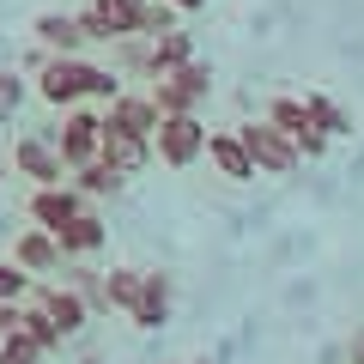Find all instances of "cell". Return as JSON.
Segmentation results:
<instances>
[{"label": "cell", "instance_id": "f1b7e54d", "mask_svg": "<svg viewBox=\"0 0 364 364\" xmlns=\"http://www.w3.org/2000/svg\"><path fill=\"white\" fill-rule=\"evenodd\" d=\"M18 316H25V304H0V340L18 334Z\"/></svg>", "mask_w": 364, "mask_h": 364}, {"label": "cell", "instance_id": "484cf974", "mask_svg": "<svg viewBox=\"0 0 364 364\" xmlns=\"http://www.w3.org/2000/svg\"><path fill=\"white\" fill-rule=\"evenodd\" d=\"M25 104V73L18 67H0V116H13Z\"/></svg>", "mask_w": 364, "mask_h": 364}, {"label": "cell", "instance_id": "277c9868", "mask_svg": "<svg viewBox=\"0 0 364 364\" xmlns=\"http://www.w3.org/2000/svg\"><path fill=\"white\" fill-rule=\"evenodd\" d=\"M152 152H158V164L188 170L200 152H207V122H200V116H158V128H152Z\"/></svg>", "mask_w": 364, "mask_h": 364}, {"label": "cell", "instance_id": "ac0fdd59", "mask_svg": "<svg viewBox=\"0 0 364 364\" xmlns=\"http://www.w3.org/2000/svg\"><path fill=\"white\" fill-rule=\"evenodd\" d=\"M31 37H37L49 55H79L85 31H79V18H73V13H43L37 25H31Z\"/></svg>", "mask_w": 364, "mask_h": 364}, {"label": "cell", "instance_id": "8992f818", "mask_svg": "<svg viewBox=\"0 0 364 364\" xmlns=\"http://www.w3.org/2000/svg\"><path fill=\"white\" fill-rule=\"evenodd\" d=\"M97 134H104V116H97V109H85V104H73V109H67L61 140H55V152H61L67 176H73L79 164H91V158H97Z\"/></svg>", "mask_w": 364, "mask_h": 364}, {"label": "cell", "instance_id": "9c48e42d", "mask_svg": "<svg viewBox=\"0 0 364 364\" xmlns=\"http://www.w3.org/2000/svg\"><path fill=\"white\" fill-rule=\"evenodd\" d=\"M97 158H104L109 170H122V176H140V170L152 164V140H146V134H128V128H109V122H104V134H97Z\"/></svg>", "mask_w": 364, "mask_h": 364}, {"label": "cell", "instance_id": "5b68a950", "mask_svg": "<svg viewBox=\"0 0 364 364\" xmlns=\"http://www.w3.org/2000/svg\"><path fill=\"white\" fill-rule=\"evenodd\" d=\"M73 18H79V31H85V43L140 37V0H85Z\"/></svg>", "mask_w": 364, "mask_h": 364}, {"label": "cell", "instance_id": "603a6c76", "mask_svg": "<svg viewBox=\"0 0 364 364\" xmlns=\"http://www.w3.org/2000/svg\"><path fill=\"white\" fill-rule=\"evenodd\" d=\"M43 358H49V352H43L31 334H6L0 340V364H43Z\"/></svg>", "mask_w": 364, "mask_h": 364}, {"label": "cell", "instance_id": "ffe728a7", "mask_svg": "<svg viewBox=\"0 0 364 364\" xmlns=\"http://www.w3.org/2000/svg\"><path fill=\"white\" fill-rule=\"evenodd\" d=\"M67 182H73L79 195H116V188H122L128 176H122V170H109L104 158H91V164H79V170H73Z\"/></svg>", "mask_w": 364, "mask_h": 364}, {"label": "cell", "instance_id": "44dd1931", "mask_svg": "<svg viewBox=\"0 0 364 364\" xmlns=\"http://www.w3.org/2000/svg\"><path fill=\"white\" fill-rule=\"evenodd\" d=\"M304 109H310V122L328 134V140H334V134H352V116L334 104V97H322V91H304Z\"/></svg>", "mask_w": 364, "mask_h": 364}, {"label": "cell", "instance_id": "e0dca14e", "mask_svg": "<svg viewBox=\"0 0 364 364\" xmlns=\"http://www.w3.org/2000/svg\"><path fill=\"white\" fill-rule=\"evenodd\" d=\"M164 316H170V273H152V267H146V279H140V298H134L128 322H134V328H158Z\"/></svg>", "mask_w": 364, "mask_h": 364}, {"label": "cell", "instance_id": "2e32d148", "mask_svg": "<svg viewBox=\"0 0 364 364\" xmlns=\"http://www.w3.org/2000/svg\"><path fill=\"white\" fill-rule=\"evenodd\" d=\"M188 55H195V37L182 25H170V31H158V37H146V73L158 79V73H170V67H182Z\"/></svg>", "mask_w": 364, "mask_h": 364}, {"label": "cell", "instance_id": "30bf717a", "mask_svg": "<svg viewBox=\"0 0 364 364\" xmlns=\"http://www.w3.org/2000/svg\"><path fill=\"white\" fill-rule=\"evenodd\" d=\"M31 304H43V310H49V322L61 328V340H73L79 328L91 322V298H85L79 286H43Z\"/></svg>", "mask_w": 364, "mask_h": 364}, {"label": "cell", "instance_id": "7a4b0ae2", "mask_svg": "<svg viewBox=\"0 0 364 364\" xmlns=\"http://www.w3.org/2000/svg\"><path fill=\"white\" fill-rule=\"evenodd\" d=\"M237 140H243L255 176H291V170L304 164V158H298V140H291L286 128H273L267 116H261V122H243V128H237Z\"/></svg>", "mask_w": 364, "mask_h": 364}, {"label": "cell", "instance_id": "5bb4252c", "mask_svg": "<svg viewBox=\"0 0 364 364\" xmlns=\"http://www.w3.org/2000/svg\"><path fill=\"white\" fill-rule=\"evenodd\" d=\"M13 261L25 273H61V243H55V231H43V225H25V231L13 237Z\"/></svg>", "mask_w": 364, "mask_h": 364}, {"label": "cell", "instance_id": "83f0119b", "mask_svg": "<svg viewBox=\"0 0 364 364\" xmlns=\"http://www.w3.org/2000/svg\"><path fill=\"white\" fill-rule=\"evenodd\" d=\"M116 55H122V67L146 73V37H116Z\"/></svg>", "mask_w": 364, "mask_h": 364}, {"label": "cell", "instance_id": "9a60e30c", "mask_svg": "<svg viewBox=\"0 0 364 364\" xmlns=\"http://www.w3.org/2000/svg\"><path fill=\"white\" fill-rule=\"evenodd\" d=\"M55 243H61L67 261H85V255H97V249L109 243V225L97 219V207H85L73 225H61V231H55Z\"/></svg>", "mask_w": 364, "mask_h": 364}, {"label": "cell", "instance_id": "d6986e66", "mask_svg": "<svg viewBox=\"0 0 364 364\" xmlns=\"http://www.w3.org/2000/svg\"><path fill=\"white\" fill-rule=\"evenodd\" d=\"M140 279H146V267H109V273H104V286H97V304L128 316L134 298H140Z\"/></svg>", "mask_w": 364, "mask_h": 364}, {"label": "cell", "instance_id": "7402d4cb", "mask_svg": "<svg viewBox=\"0 0 364 364\" xmlns=\"http://www.w3.org/2000/svg\"><path fill=\"white\" fill-rule=\"evenodd\" d=\"M18 334H31L43 352H55V346H61V328L49 322V310H43V304H25V316H18Z\"/></svg>", "mask_w": 364, "mask_h": 364}, {"label": "cell", "instance_id": "f546056e", "mask_svg": "<svg viewBox=\"0 0 364 364\" xmlns=\"http://www.w3.org/2000/svg\"><path fill=\"white\" fill-rule=\"evenodd\" d=\"M170 6H176V18L182 13H207V0H170Z\"/></svg>", "mask_w": 364, "mask_h": 364}, {"label": "cell", "instance_id": "6da1fadb", "mask_svg": "<svg viewBox=\"0 0 364 364\" xmlns=\"http://www.w3.org/2000/svg\"><path fill=\"white\" fill-rule=\"evenodd\" d=\"M207 91H213V67L200 61V55H188L182 67L158 73V85H152V104H158V116H200Z\"/></svg>", "mask_w": 364, "mask_h": 364}, {"label": "cell", "instance_id": "4fadbf2b", "mask_svg": "<svg viewBox=\"0 0 364 364\" xmlns=\"http://www.w3.org/2000/svg\"><path fill=\"white\" fill-rule=\"evenodd\" d=\"M200 158H207L225 182H255V164H249V152H243V140H237V128H207V152H200Z\"/></svg>", "mask_w": 364, "mask_h": 364}, {"label": "cell", "instance_id": "d4e9b609", "mask_svg": "<svg viewBox=\"0 0 364 364\" xmlns=\"http://www.w3.org/2000/svg\"><path fill=\"white\" fill-rule=\"evenodd\" d=\"M170 25H176V6L170 0H140V37H158Z\"/></svg>", "mask_w": 364, "mask_h": 364}, {"label": "cell", "instance_id": "3957f363", "mask_svg": "<svg viewBox=\"0 0 364 364\" xmlns=\"http://www.w3.org/2000/svg\"><path fill=\"white\" fill-rule=\"evenodd\" d=\"M91 67H97V61H85V55H49V61L37 67V97H43V104H55V109L85 104Z\"/></svg>", "mask_w": 364, "mask_h": 364}, {"label": "cell", "instance_id": "ba28073f", "mask_svg": "<svg viewBox=\"0 0 364 364\" xmlns=\"http://www.w3.org/2000/svg\"><path fill=\"white\" fill-rule=\"evenodd\" d=\"M85 207H91V195H79L73 182H49V188H37V195H31V225L61 231V225H73Z\"/></svg>", "mask_w": 364, "mask_h": 364}, {"label": "cell", "instance_id": "cb8c5ba5", "mask_svg": "<svg viewBox=\"0 0 364 364\" xmlns=\"http://www.w3.org/2000/svg\"><path fill=\"white\" fill-rule=\"evenodd\" d=\"M31 298V273L18 261H0V304H25Z\"/></svg>", "mask_w": 364, "mask_h": 364}, {"label": "cell", "instance_id": "4316f807", "mask_svg": "<svg viewBox=\"0 0 364 364\" xmlns=\"http://www.w3.org/2000/svg\"><path fill=\"white\" fill-rule=\"evenodd\" d=\"M116 91H122V73H116V67H91V91H85L91 104H109Z\"/></svg>", "mask_w": 364, "mask_h": 364}, {"label": "cell", "instance_id": "7c38bea8", "mask_svg": "<svg viewBox=\"0 0 364 364\" xmlns=\"http://www.w3.org/2000/svg\"><path fill=\"white\" fill-rule=\"evenodd\" d=\"M97 116L109 122V128H128V134H146L152 140V128H158V104H152V91H116Z\"/></svg>", "mask_w": 364, "mask_h": 364}, {"label": "cell", "instance_id": "8fae6325", "mask_svg": "<svg viewBox=\"0 0 364 364\" xmlns=\"http://www.w3.org/2000/svg\"><path fill=\"white\" fill-rule=\"evenodd\" d=\"M13 170H18V176H31L37 188H49V182H67L61 152H55L49 140H37V134H25V140L13 146Z\"/></svg>", "mask_w": 364, "mask_h": 364}, {"label": "cell", "instance_id": "52a82bcc", "mask_svg": "<svg viewBox=\"0 0 364 364\" xmlns=\"http://www.w3.org/2000/svg\"><path fill=\"white\" fill-rule=\"evenodd\" d=\"M267 122H273V128H286L291 140H298V158H322V152H328V134L310 122L304 97H291V91H279V97L267 104Z\"/></svg>", "mask_w": 364, "mask_h": 364}]
</instances>
